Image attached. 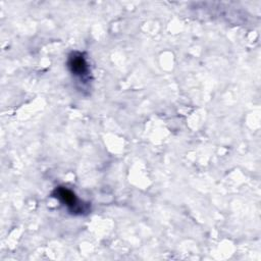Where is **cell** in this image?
I'll return each mask as SVG.
<instances>
[{
  "label": "cell",
  "instance_id": "cell-1",
  "mask_svg": "<svg viewBox=\"0 0 261 261\" xmlns=\"http://www.w3.org/2000/svg\"><path fill=\"white\" fill-rule=\"evenodd\" d=\"M53 197L67 207V209L73 214H82L86 211V205L76 198L74 193L66 187H56L52 193Z\"/></svg>",
  "mask_w": 261,
  "mask_h": 261
},
{
  "label": "cell",
  "instance_id": "cell-2",
  "mask_svg": "<svg viewBox=\"0 0 261 261\" xmlns=\"http://www.w3.org/2000/svg\"><path fill=\"white\" fill-rule=\"evenodd\" d=\"M70 72L79 77H85L89 72V66L86 58L80 52H72L67 61Z\"/></svg>",
  "mask_w": 261,
  "mask_h": 261
}]
</instances>
